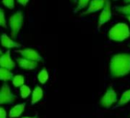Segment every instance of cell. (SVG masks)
Masks as SVG:
<instances>
[{
    "label": "cell",
    "instance_id": "obj_1",
    "mask_svg": "<svg viewBox=\"0 0 130 118\" xmlns=\"http://www.w3.org/2000/svg\"><path fill=\"white\" fill-rule=\"evenodd\" d=\"M110 75L120 78L130 73V54L120 53L114 54L109 63Z\"/></svg>",
    "mask_w": 130,
    "mask_h": 118
},
{
    "label": "cell",
    "instance_id": "obj_2",
    "mask_svg": "<svg viewBox=\"0 0 130 118\" xmlns=\"http://www.w3.org/2000/svg\"><path fill=\"white\" fill-rule=\"evenodd\" d=\"M129 37V28L125 23H117L109 31V38L112 41H123Z\"/></svg>",
    "mask_w": 130,
    "mask_h": 118
},
{
    "label": "cell",
    "instance_id": "obj_3",
    "mask_svg": "<svg viewBox=\"0 0 130 118\" xmlns=\"http://www.w3.org/2000/svg\"><path fill=\"white\" fill-rule=\"evenodd\" d=\"M24 16L20 11L15 12L9 18L10 34L12 38H16L23 25Z\"/></svg>",
    "mask_w": 130,
    "mask_h": 118
},
{
    "label": "cell",
    "instance_id": "obj_4",
    "mask_svg": "<svg viewBox=\"0 0 130 118\" xmlns=\"http://www.w3.org/2000/svg\"><path fill=\"white\" fill-rule=\"evenodd\" d=\"M17 97L12 92L10 87L4 84L0 88V105L10 104L16 100Z\"/></svg>",
    "mask_w": 130,
    "mask_h": 118
},
{
    "label": "cell",
    "instance_id": "obj_5",
    "mask_svg": "<svg viewBox=\"0 0 130 118\" xmlns=\"http://www.w3.org/2000/svg\"><path fill=\"white\" fill-rule=\"evenodd\" d=\"M116 101H117L116 92L112 88V87L110 86L106 90L103 96L101 97L100 100V104L105 108H109L110 107H112V104L116 103Z\"/></svg>",
    "mask_w": 130,
    "mask_h": 118
},
{
    "label": "cell",
    "instance_id": "obj_6",
    "mask_svg": "<svg viewBox=\"0 0 130 118\" xmlns=\"http://www.w3.org/2000/svg\"><path fill=\"white\" fill-rule=\"evenodd\" d=\"M112 17V9H111V2L110 0H106V3L104 7L102 9V12L100 15L99 20H98V25H97V29L100 30V28L106 24L107 22H109L111 19Z\"/></svg>",
    "mask_w": 130,
    "mask_h": 118
},
{
    "label": "cell",
    "instance_id": "obj_7",
    "mask_svg": "<svg viewBox=\"0 0 130 118\" xmlns=\"http://www.w3.org/2000/svg\"><path fill=\"white\" fill-rule=\"evenodd\" d=\"M15 52L19 53L22 55V57L28 59L30 61H34L36 62H39L43 61V58L41 55L35 49L27 48L24 49H18L15 51Z\"/></svg>",
    "mask_w": 130,
    "mask_h": 118
},
{
    "label": "cell",
    "instance_id": "obj_8",
    "mask_svg": "<svg viewBox=\"0 0 130 118\" xmlns=\"http://www.w3.org/2000/svg\"><path fill=\"white\" fill-rule=\"evenodd\" d=\"M15 62L11 57L10 51L8 50L5 53L0 55V68H3L7 70L12 71L15 68Z\"/></svg>",
    "mask_w": 130,
    "mask_h": 118
},
{
    "label": "cell",
    "instance_id": "obj_9",
    "mask_svg": "<svg viewBox=\"0 0 130 118\" xmlns=\"http://www.w3.org/2000/svg\"><path fill=\"white\" fill-rule=\"evenodd\" d=\"M105 3L106 0H90L88 9L86 12H83V15H89L103 9L105 6Z\"/></svg>",
    "mask_w": 130,
    "mask_h": 118
},
{
    "label": "cell",
    "instance_id": "obj_10",
    "mask_svg": "<svg viewBox=\"0 0 130 118\" xmlns=\"http://www.w3.org/2000/svg\"><path fill=\"white\" fill-rule=\"evenodd\" d=\"M16 62L21 68L26 70V71H32V70L35 69L38 65V62H36L34 61H30V60H28V59H25L23 57L17 58Z\"/></svg>",
    "mask_w": 130,
    "mask_h": 118
},
{
    "label": "cell",
    "instance_id": "obj_11",
    "mask_svg": "<svg viewBox=\"0 0 130 118\" xmlns=\"http://www.w3.org/2000/svg\"><path fill=\"white\" fill-rule=\"evenodd\" d=\"M1 44L2 46L8 48V49H11V48H19L22 47V45L16 42L15 41H14L12 38H11L10 37H9L6 34L3 33L1 35Z\"/></svg>",
    "mask_w": 130,
    "mask_h": 118
},
{
    "label": "cell",
    "instance_id": "obj_12",
    "mask_svg": "<svg viewBox=\"0 0 130 118\" xmlns=\"http://www.w3.org/2000/svg\"><path fill=\"white\" fill-rule=\"evenodd\" d=\"M25 110V104L22 103L17 105H15L9 111L10 118H17L19 117Z\"/></svg>",
    "mask_w": 130,
    "mask_h": 118
},
{
    "label": "cell",
    "instance_id": "obj_13",
    "mask_svg": "<svg viewBox=\"0 0 130 118\" xmlns=\"http://www.w3.org/2000/svg\"><path fill=\"white\" fill-rule=\"evenodd\" d=\"M43 95H44V91H43L42 88L40 86H36L32 91L31 104L32 105H34L36 103L39 102L42 99Z\"/></svg>",
    "mask_w": 130,
    "mask_h": 118
},
{
    "label": "cell",
    "instance_id": "obj_14",
    "mask_svg": "<svg viewBox=\"0 0 130 118\" xmlns=\"http://www.w3.org/2000/svg\"><path fill=\"white\" fill-rule=\"evenodd\" d=\"M12 78H13V74L11 72V71L3 68H0V81H9L12 80Z\"/></svg>",
    "mask_w": 130,
    "mask_h": 118
},
{
    "label": "cell",
    "instance_id": "obj_15",
    "mask_svg": "<svg viewBox=\"0 0 130 118\" xmlns=\"http://www.w3.org/2000/svg\"><path fill=\"white\" fill-rule=\"evenodd\" d=\"M49 78V75H48V71H47V69L45 68H42L38 75V81L41 84H44L45 83L47 82Z\"/></svg>",
    "mask_w": 130,
    "mask_h": 118
},
{
    "label": "cell",
    "instance_id": "obj_16",
    "mask_svg": "<svg viewBox=\"0 0 130 118\" xmlns=\"http://www.w3.org/2000/svg\"><path fill=\"white\" fill-rule=\"evenodd\" d=\"M130 101V89L125 91L122 94L120 100L118 102V106H123Z\"/></svg>",
    "mask_w": 130,
    "mask_h": 118
},
{
    "label": "cell",
    "instance_id": "obj_17",
    "mask_svg": "<svg viewBox=\"0 0 130 118\" xmlns=\"http://www.w3.org/2000/svg\"><path fill=\"white\" fill-rule=\"evenodd\" d=\"M12 84L15 87H20L23 84H25V78L23 75H18L13 76L12 78Z\"/></svg>",
    "mask_w": 130,
    "mask_h": 118
},
{
    "label": "cell",
    "instance_id": "obj_18",
    "mask_svg": "<svg viewBox=\"0 0 130 118\" xmlns=\"http://www.w3.org/2000/svg\"><path fill=\"white\" fill-rule=\"evenodd\" d=\"M31 94V91L30 89V87L25 84H23L22 86L20 87V94H21V97L23 98V99H25L27 98L30 94Z\"/></svg>",
    "mask_w": 130,
    "mask_h": 118
},
{
    "label": "cell",
    "instance_id": "obj_19",
    "mask_svg": "<svg viewBox=\"0 0 130 118\" xmlns=\"http://www.w3.org/2000/svg\"><path fill=\"white\" fill-rule=\"evenodd\" d=\"M116 10L117 12L125 15V16H130V4L128 6H117L116 7Z\"/></svg>",
    "mask_w": 130,
    "mask_h": 118
},
{
    "label": "cell",
    "instance_id": "obj_20",
    "mask_svg": "<svg viewBox=\"0 0 130 118\" xmlns=\"http://www.w3.org/2000/svg\"><path fill=\"white\" fill-rule=\"evenodd\" d=\"M90 2V0H78L77 6L74 10V12H77L78 11H80L84 9V8H86L88 6Z\"/></svg>",
    "mask_w": 130,
    "mask_h": 118
},
{
    "label": "cell",
    "instance_id": "obj_21",
    "mask_svg": "<svg viewBox=\"0 0 130 118\" xmlns=\"http://www.w3.org/2000/svg\"><path fill=\"white\" fill-rule=\"evenodd\" d=\"M0 27H3V28L7 27L6 19L5 17V12L2 8H0Z\"/></svg>",
    "mask_w": 130,
    "mask_h": 118
},
{
    "label": "cell",
    "instance_id": "obj_22",
    "mask_svg": "<svg viewBox=\"0 0 130 118\" xmlns=\"http://www.w3.org/2000/svg\"><path fill=\"white\" fill-rule=\"evenodd\" d=\"M4 6L9 9H12L15 7V0H3Z\"/></svg>",
    "mask_w": 130,
    "mask_h": 118
},
{
    "label": "cell",
    "instance_id": "obj_23",
    "mask_svg": "<svg viewBox=\"0 0 130 118\" xmlns=\"http://www.w3.org/2000/svg\"><path fill=\"white\" fill-rule=\"evenodd\" d=\"M0 118H7V113L2 107H0Z\"/></svg>",
    "mask_w": 130,
    "mask_h": 118
},
{
    "label": "cell",
    "instance_id": "obj_24",
    "mask_svg": "<svg viewBox=\"0 0 130 118\" xmlns=\"http://www.w3.org/2000/svg\"><path fill=\"white\" fill-rule=\"evenodd\" d=\"M16 1L19 3H20L21 5H22L23 6H25L28 4V3L29 2V0H16Z\"/></svg>",
    "mask_w": 130,
    "mask_h": 118
},
{
    "label": "cell",
    "instance_id": "obj_25",
    "mask_svg": "<svg viewBox=\"0 0 130 118\" xmlns=\"http://www.w3.org/2000/svg\"><path fill=\"white\" fill-rule=\"evenodd\" d=\"M124 3H130V0H123Z\"/></svg>",
    "mask_w": 130,
    "mask_h": 118
},
{
    "label": "cell",
    "instance_id": "obj_26",
    "mask_svg": "<svg viewBox=\"0 0 130 118\" xmlns=\"http://www.w3.org/2000/svg\"><path fill=\"white\" fill-rule=\"evenodd\" d=\"M22 118H38V116H25Z\"/></svg>",
    "mask_w": 130,
    "mask_h": 118
},
{
    "label": "cell",
    "instance_id": "obj_27",
    "mask_svg": "<svg viewBox=\"0 0 130 118\" xmlns=\"http://www.w3.org/2000/svg\"><path fill=\"white\" fill-rule=\"evenodd\" d=\"M127 19L130 22V16H127Z\"/></svg>",
    "mask_w": 130,
    "mask_h": 118
},
{
    "label": "cell",
    "instance_id": "obj_28",
    "mask_svg": "<svg viewBox=\"0 0 130 118\" xmlns=\"http://www.w3.org/2000/svg\"><path fill=\"white\" fill-rule=\"evenodd\" d=\"M3 54V51H2V50L1 49H0V55H1Z\"/></svg>",
    "mask_w": 130,
    "mask_h": 118
},
{
    "label": "cell",
    "instance_id": "obj_29",
    "mask_svg": "<svg viewBox=\"0 0 130 118\" xmlns=\"http://www.w3.org/2000/svg\"><path fill=\"white\" fill-rule=\"evenodd\" d=\"M72 1H75V0H72Z\"/></svg>",
    "mask_w": 130,
    "mask_h": 118
},
{
    "label": "cell",
    "instance_id": "obj_30",
    "mask_svg": "<svg viewBox=\"0 0 130 118\" xmlns=\"http://www.w3.org/2000/svg\"><path fill=\"white\" fill-rule=\"evenodd\" d=\"M115 1H116V0H115Z\"/></svg>",
    "mask_w": 130,
    "mask_h": 118
}]
</instances>
